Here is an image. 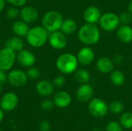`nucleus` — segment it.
Wrapping results in <instances>:
<instances>
[{"instance_id": "1", "label": "nucleus", "mask_w": 132, "mask_h": 131, "mask_svg": "<svg viewBox=\"0 0 132 131\" xmlns=\"http://www.w3.org/2000/svg\"><path fill=\"white\" fill-rule=\"evenodd\" d=\"M78 39L85 46H93L97 44L101 38L100 29L95 24L85 23L78 30Z\"/></svg>"}, {"instance_id": "2", "label": "nucleus", "mask_w": 132, "mask_h": 131, "mask_svg": "<svg viewBox=\"0 0 132 131\" xmlns=\"http://www.w3.org/2000/svg\"><path fill=\"white\" fill-rule=\"evenodd\" d=\"M49 32L43 25L30 28L26 38L28 44L33 48L43 46L49 39Z\"/></svg>"}, {"instance_id": "3", "label": "nucleus", "mask_w": 132, "mask_h": 131, "mask_svg": "<svg viewBox=\"0 0 132 131\" xmlns=\"http://www.w3.org/2000/svg\"><path fill=\"white\" fill-rule=\"evenodd\" d=\"M78 61L77 56L72 53H65L60 55L56 61L57 69L63 74L73 73L78 67Z\"/></svg>"}, {"instance_id": "4", "label": "nucleus", "mask_w": 132, "mask_h": 131, "mask_svg": "<svg viewBox=\"0 0 132 131\" xmlns=\"http://www.w3.org/2000/svg\"><path fill=\"white\" fill-rule=\"evenodd\" d=\"M63 21V16L59 12L50 11L43 15L42 25L50 33L60 30Z\"/></svg>"}, {"instance_id": "5", "label": "nucleus", "mask_w": 132, "mask_h": 131, "mask_svg": "<svg viewBox=\"0 0 132 131\" xmlns=\"http://www.w3.org/2000/svg\"><path fill=\"white\" fill-rule=\"evenodd\" d=\"M100 26L102 29L107 32H112L120 25L119 16L114 12H106L101 15L99 20Z\"/></svg>"}, {"instance_id": "6", "label": "nucleus", "mask_w": 132, "mask_h": 131, "mask_svg": "<svg viewBox=\"0 0 132 131\" xmlns=\"http://www.w3.org/2000/svg\"><path fill=\"white\" fill-rule=\"evenodd\" d=\"M16 60V53L5 46L0 49V68L5 71L10 70Z\"/></svg>"}, {"instance_id": "7", "label": "nucleus", "mask_w": 132, "mask_h": 131, "mask_svg": "<svg viewBox=\"0 0 132 131\" xmlns=\"http://www.w3.org/2000/svg\"><path fill=\"white\" fill-rule=\"evenodd\" d=\"M88 110L93 117H104L107 115L109 107L103 100L100 98H94L90 102Z\"/></svg>"}, {"instance_id": "8", "label": "nucleus", "mask_w": 132, "mask_h": 131, "mask_svg": "<svg viewBox=\"0 0 132 131\" xmlns=\"http://www.w3.org/2000/svg\"><path fill=\"white\" fill-rule=\"evenodd\" d=\"M28 80L26 73L21 69H12L7 75V81L14 87L23 86Z\"/></svg>"}, {"instance_id": "9", "label": "nucleus", "mask_w": 132, "mask_h": 131, "mask_svg": "<svg viewBox=\"0 0 132 131\" xmlns=\"http://www.w3.org/2000/svg\"><path fill=\"white\" fill-rule=\"evenodd\" d=\"M18 103V96L15 93L8 92L5 93L0 99V108L5 112H10L15 109Z\"/></svg>"}, {"instance_id": "10", "label": "nucleus", "mask_w": 132, "mask_h": 131, "mask_svg": "<svg viewBox=\"0 0 132 131\" xmlns=\"http://www.w3.org/2000/svg\"><path fill=\"white\" fill-rule=\"evenodd\" d=\"M48 42L50 46L55 49H63L67 45V39L66 34L60 30L50 32Z\"/></svg>"}, {"instance_id": "11", "label": "nucleus", "mask_w": 132, "mask_h": 131, "mask_svg": "<svg viewBox=\"0 0 132 131\" xmlns=\"http://www.w3.org/2000/svg\"><path fill=\"white\" fill-rule=\"evenodd\" d=\"M77 59L80 64L83 66H88L93 63L95 58L94 50L88 46L82 47L77 54Z\"/></svg>"}, {"instance_id": "12", "label": "nucleus", "mask_w": 132, "mask_h": 131, "mask_svg": "<svg viewBox=\"0 0 132 131\" xmlns=\"http://www.w3.org/2000/svg\"><path fill=\"white\" fill-rule=\"evenodd\" d=\"M16 60L22 66L29 68L35 64L36 58L31 51L23 49L16 54Z\"/></svg>"}, {"instance_id": "13", "label": "nucleus", "mask_w": 132, "mask_h": 131, "mask_svg": "<svg viewBox=\"0 0 132 131\" xmlns=\"http://www.w3.org/2000/svg\"><path fill=\"white\" fill-rule=\"evenodd\" d=\"M19 16L21 19L26 23H32L38 19L39 12L32 6H26L20 10Z\"/></svg>"}, {"instance_id": "14", "label": "nucleus", "mask_w": 132, "mask_h": 131, "mask_svg": "<svg viewBox=\"0 0 132 131\" xmlns=\"http://www.w3.org/2000/svg\"><path fill=\"white\" fill-rule=\"evenodd\" d=\"M101 12L97 6H89L87 7L84 12V19L87 23L96 24L99 22V20L101 17Z\"/></svg>"}, {"instance_id": "15", "label": "nucleus", "mask_w": 132, "mask_h": 131, "mask_svg": "<svg viewBox=\"0 0 132 131\" xmlns=\"http://www.w3.org/2000/svg\"><path fill=\"white\" fill-rule=\"evenodd\" d=\"M96 67H97V69L100 73H109L114 70V63L113 59H111L107 56H102L97 60Z\"/></svg>"}, {"instance_id": "16", "label": "nucleus", "mask_w": 132, "mask_h": 131, "mask_svg": "<svg viewBox=\"0 0 132 131\" xmlns=\"http://www.w3.org/2000/svg\"><path fill=\"white\" fill-rule=\"evenodd\" d=\"M94 95V89L93 87L88 84L84 83L81 84V86L78 88L77 91V97L80 102H87L91 100Z\"/></svg>"}, {"instance_id": "17", "label": "nucleus", "mask_w": 132, "mask_h": 131, "mask_svg": "<svg viewBox=\"0 0 132 131\" xmlns=\"http://www.w3.org/2000/svg\"><path fill=\"white\" fill-rule=\"evenodd\" d=\"M117 37L123 43L132 42V27L129 25L122 24L117 29Z\"/></svg>"}, {"instance_id": "18", "label": "nucleus", "mask_w": 132, "mask_h": 131, "mask_svg": "<svg viewBox=\"0 0 132 131\" xmlns=\"http://www.w3.org/2000/svg\"><path fill=\"white\" fill-rule=\"evenodd\" d=\"M71 97L66 91H59L55 93L53 97V103L60 108H65L71 103Z\"/></svg>"}, {"instance_id": "19", "label": "nucleus", "mask_w": 132, "mask_h": 131, "mask_svg": "<svg viewBox=\"0 0 132 131\" xmlns=\"http://www.w3.org/2000/svg\"><path fill=\"white\" fill-rule=\"evenodd\" d=\"M37 93L42 97H48L52 95L54 90V85L48 80H41L36 86Z\"/></svg>"}, {"instance_id": "20", "label": "nucleus", "mask_w": 132, "mask_h": 131, "mask_svg": "<svg viewBox=\"0 0 132 131\" xmlns=\"http://www.w3.org/2000/svg\"><path fill=\"white\" fill-rule=\"evenodd\" d=\"M12 30L16 36L24 37L26 36L29 30V27L28 25V23L22 21V19L16 20L13 22L12 25Z\"/></svg>"}, {"instance_id": "21", "label": "nucleus", "mask_w": 132, "mask_h": 131, "mask_svg": "<svg viewBox=\"0 0 132 131\" xmlns=\"http://www.w3.org/2000/svg\"><path fill=\"white\" fill-rule=\"evenodd\" d=\"M77 29V23L73 19H67L63 21L60 31L66 35H70L74 33Z\"/></svg>"}, {"instance_id": "22", "label": "nucleus", "mask_w": 132, "mask_h": 131, "mask_svg": "<svg viewBox=\"0 0 132 131\" xmlns=\"http://www.w3.org/2000/svg\"><path fill=\"white\" fill-rule=\"evenodd\" d=\"M5 46L12 49L15 53L19 52L20 50L23 49L24 48V42L21 39V37L15 36L8 39L5 44Z\"/></svg>"}, {"instance_id": "23", "label": "nucleus", "mask_w": 132, "mask_h": 131, "mask_svg": "<svg viewBox=\"0 0 132 131\" xmlns=\"http://www.w3.org/2000/svg\"><path fill=\"white\" fill-rule=\"evenodd\" d=\"M73 74L75 80L80 84L87 83L90 79V73L86 69H77Z\"/></svg>"}, {"instance_id": "24", "label": "nucleus", "mask_w": 132, "mask_h": 131, "mask_svg": "<svg viewBox=\"0 0 132 131\" xmlns=\"http://www.w3.org/2000/svg\"><path fill=\"white\" fill-rule=\"evenodd\" d=\"M111 82L112 84L117 86H122L125 83V74L120 70H113L111 73L110 76Z\"/></svg>"}, {"instance_id": "25", "label": "nucleus", "mask_w": 132, "mask_h": 131, "mask_svg": "<svg viewBox=\"0 0 132 131\" xmlns=\"http://www.w3.org/2000/svg\"><path fill=\"white\" fill-rule=\"evenodd\" d=\"M120 124L121 126L126 129L132 128V113H125L121 115L120 118Z\"/></svg>"}, {"instance_id": "26", "label": "nucleus", "mask_w": 132, "mask_h": 131, "mask_svg": "<svg viewBox=\"0 0 132 131\" xmlns=\"http://www.w3.org/2000/svg\"><path fill=\"white\" fill-rule=\"evenodd\" d=\"M109 110L111 112V113H121L123 109H124V105L123 103L121 102V101H118V100H115V101H113L110 105H109Z\"/></svg>"}, {"instance_id": "27", "label": "nucleus", "mask_w": 132, "mask_h": 131, "mask_svg": "<svg viewBox=\"0 0 132 131\" xmlns=\"http://www.w3.org/2000/svg\"><path fill=\"white\" fill-rule=\"evenodd\" d=\"M28 79L30 80H37L39 76H40V70L36 68V67H33L31 66L28 69L27 72H26Z\"/></svg>"}, {"instance_id": "28", "label": "nucleus", "mask_w": 132, "mask_h": 131, "mask_svg": "<svg viewBox=\"0 0 132 131\" xmlns=\"http://www.w3.org/2000/svg\"><path fill=\"white\" fill-rule=\"evenodd\" d=\"M119 16L120 22L125 25H129L132 22V15L128 12H123Z\"/></svg>"}, {"instance_id": "29", "label": "nucleus", "mask_w": 132, "mask_h": 131, "mask_svg": "<svg viewBox=\"0 0 132 131\" xmlns=\"http://www.w3.org/2000/svg\"><path fill=\"white\" fill-rule=\"evenodd\" d=\"M19 14H20V11L15 6L9 8L7 10V12H6V15L10 19H16L19 15Z\"/></svg>"}, {"instance_id": "30", "label": "nucleus", "mask_w": 132, "mask_h": 131, "mask_svg": "<svg viewBox=\"0 0 132 131\" xmlns=\"http://www.w3.org/2000/svg\"><path fill=\"white\" fill-rule=\"evenodd\" d=\"M107 131H123V127L120 123L111 121L110 122L106 127Z\"/></svg>"}, {"instance_id": "31", "label": "nucleus", "mask_w": 132, "mask_h": 131, "mask_svg": "<svg viewBox=\"0 0 132 131\" xmlns=\"http://www.w3.org/2000/svg\"><path fill=\"white\" fill-rule=\"evenodd\" d=\"M54 106V103H53V101H51L50 100H43L42 103H41V109L43 110H46V111H48V110H51L53 109Z\"/></svg>"}, {"instance_id": "32", "label": "nucleus", "mask_w": 132, "mask_h": 131, "mask_svg": "<svg viewBox=\"0 0 132 131\" xmlns=\"http://www.w3.org/2000/svg\"><path fill=\"white\" fill-rule=\"evenodd\" d=\"M66 83V79L63 76H57L53 80V85L56 87H61L63 86Z\"/></svg>"}, {"instance_id": "33", "label": "nucleus", "mask_w": 132, "mask_h": 131, "mask_svg": "<svg viewBox=\"0 0 132 131\" xmlns=\"http://www.w3.org/2000/svg\"><path fill=\"white\" fill-rule=\"evenodd\" d=\"M50 123L48 120H43L39 124V130L40 131H50Z\"/></svg>"}, {"instance_id": "34", "label": "nucleus", "mask_w": 132, "mask_h": 131, "mask_svg": "<svg viewBox=\"0 0 132 131\" xmlns=\"http://www.w3.org/2000/svg\"><path fill=\"white\" fill-rule=\"evenodd\" d=\"M26 1L27 0H6V2H8L9 3H10L11 5L15 7L23 6L26 3Z\"/></svg>"}, {"instance_id": "35", "label": "nucleus", "mask_w": 132, "mask_h": 131, "mask_svg": "<svg viewBox=\"0 0 132 131\" xmlns=\"http://www.w3.org/2000/svg\"><path fill=\"white\" fill-rule=\"evenodd\" d=\"M5 71L0 68V84L3 85L7 82V75L5 73Z\"/></svg>"}, {"instance_id": "36", "label": "nucleus", "mask_w": 132, "mask_h": 131, "mask_svg": "<svg viewBox=\"0 0 132 131\" xmlns=\"http://www.w3.org/2000/svg\"><path fill=\"white\" fill-rule=\"evenodd\" d=\"M113 61L114 63H117V64L121 63L123 61V56L121 54H115L113 58Z\"/></svg>"}, {"instance_id": "37", "label": "nucleus", "mask_w": 132, "mask_h": 131, "mask_svg": "<svg viewBox=\"0 0 132 131\" xmlns=\"http://www.w3.org/2000/svg\"><path fill=\"white\" fill-rule=\"evenodd\" d=\"M5 2H6V0H0V12H2L3 9L5 8Z\"/></svg>"}, {"instance_id": "38", "label": "nucleus", "mask_w": 132, "mask_h": 131, "mask_svg": "<svg viewBox=\"0 0 132 131\" xmlns=\"http://www.w3.org/2000/svg\"><path fill=\"white\" fill-rule=\"evenodd\" d=\"M3 119H4V110L2 108H0V123L3 120Z\"/></svg>"}, {"instance_id": "39", "label": "nucleus", "mask_w": 132, "mask_h": 131, "mask_svg": "<svg viewBox=\"0 0 132 131\" xmlns=\"http://www.w3.org/2000/svg\"><path fill=\"white\" fill-rule=\"evenodd\" d=\"M128 11L132 15V0L128 5Z\"/></svg>"}, {"instance_id": "40", "label": "nucleus", "mask_w": 132, "mask_h": 131, "mask_svg": "<svg viewBox=\"0 0 132 131\" xmlns=\"http://www.w3.org/2000/svg\"><path fill=\"white\" fill-rule=\"evenodd\" d=\"M2 86L3 85L0 84V93H2Z\"/></svg>"}, {"instance_id": "41", "label": "nucleus", "mask_w": 132, "mask_h": 131, "mask_svg": "<svg viewBox=\"0 0 132 131\" xmlns=\"http://www.w3.org/2000/svg\"><path fill=\"white\" fill-rule=\"evenodd\" d=\"M94 131H100V130H94Z\"/></svg>"}, {"instance_id": "42", "label": "nucleus", "mask_w": 132, "mask_h": 131, "mask_svg": "<svg viewBox=\"0 0 132 131\" xmlns=\"http://www.w3.org/2000/svg\"><path fill=\"white\" fill-rule=\"evenodd\" d=\"M0 131H2V130H0Z\"/></svg>"}]
</instances>
